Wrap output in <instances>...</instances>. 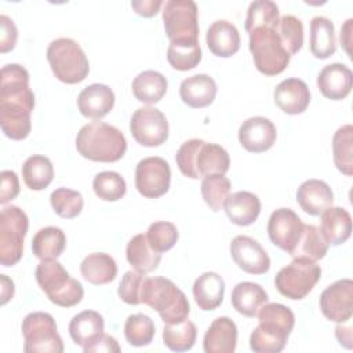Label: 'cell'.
<instances>
[{"label": "cell", "mask_w": 353, "mask_h": 353, "mask_svg": "<svg viewBox=\"0 0 353 353\" xmlns=\"http://www.w3.org/2000/svg\"><path fill=\"white\" fill-rule=\"evenodd\" d=\"M335 336L343 347L352 349V327L350 325L345 327L342 325V323H338V325L335 327Z\"/></svg>", "instance_id": "53"}, {"label": "cell", "mask_w": 353, "mask_h": 353, "mask_svg": "<svg viewBox=\"0 0 353 353\" xmlns=\"http://www.w3.org/2000/svg\"><path fill=\"white\" fill-rule=\"evenodd\" d=\"M296 201L306 214L319 216L327 208L332 207L334 193L327 182L321 179H307L298 188Z\"/></svg>", "instance_id": "22"}, {"label": "cell", "mask_w": 353, "mask_h": 353, "mask_svg": "<svg viewBox=\"0 0 353 353\" xmlns=\"http://www.w3.org/2000/svg\"><path fill=\"white\" fill-rule=\"evenodd\" d=\"M168 63L181 72L196 68L201 61V48L197 46H174L170 44L167 48Z\"/></svg>", "instance_id": "47"}, {"label": "cell", "mask_w": 353, "mask_h": 353, "mask_svg": "<svg viewBox=\"0 0 353 353\" xmlns=\"http://www.w3.org/2000/svg\"><path fill=\"white\" fill-rule=\"evenodd\" d=\"M134 139L148 148L163 145L168 138V121L161 110L152 106L138 108L130 121Z\"/></svg>", "instance_id": "13"}, {"label": "cell", "mask_w": 353, "mask_h": 353, "mask_svg": "<svg viewBox=\"0 0 353 353\" xmlns=\"http://www.w3.org/2000/svg\"><path fill=\"white\" fill-rule=\"evenodd\" d=\"M163 22L170 44H199V10L193 0H168L163 4Z\"/></svg>", "instance_id": "9"}, {"label": "cell", "mask_w": 353, "mask_h": 353, "mask_svg": "<svg viewBox=\"0 0 353 353\" xmlns=\"http://www.w3.org/2000/svg\"><path fill=\"white\" fill-rule=\"evenodd\" d=\"M18 39V29L14 21L7 15H0V51L8 52L14 50Z\"/></svg>", "instance_id": "49"}, {"label": "cell", "mask_w": 353, "mask_h": 353, "mask_svg": "<svg viewBox=\"0 0 353 353\" xmlns=\"http://www.w3.org/2000/svg\"><path fill=\"white\" fill-rule=\"evenodd\" d=\"M321 215L320 232L328 245L343 244L352 233V216L342 207H330Z\"/></svg>", "instance_id": "27"}, {"label": "cell", "mask_w": 353, "mask_h": 353, "mask_svg": "<svg viewBox=\"0 0 353 353\" xmlns=\"http://www.w3.org/2000/svg\"><path fill=\"white\" fill-rule=\"evenodd\" d=\"M167 79L156 70H143L132 80L134 97L148 105L157 103L167 92Z\"/></svg>", "instance_id": "34"}, {"label": "cell", "mask_w": 353, "mask_h": 353, "mask_svg": "<svg viewBox=\"0 0 353 353\" xmlns=\"http://www.w3.org/2000/svg\"><path fill=\"white\" fill-rule=\"evenodd\" d=\"M1 185H0V203L6 204L15 199L19 193V181L17 174L12 170H4L0 174Z\"/></svg>", "instance_id": "50"}, {"label": "cell", "mask_w": 353, "mask_h": 353, "mask_svg": "<svg viewBox=\"0 0 353 353\" xmlns=\"http://www.w3.org/2000/svg\"><path fill=\"white\" fill-rule=\"evenodd\" d=\"M175 161L179 171L192 179L212 174L225 175L230 165L229 153L221 145L208 143L199 138L183 142L175 154Z\"/></svg>", "instance_id": "3"}, {"label": "cell", "mask_w": 353, "mask_h": 353, "mask_svg": "<svg viewBox=\"0 0 353 353\" xmlns=\"http://www.w3.org/2000/svg\"><path fill=\"white\" fill-rule=\"evenodd\" d=\"M25 339L23 350L28 353H62L63 342L57 330V323L50 313L33 312L22 321Z\"/></svg>", "instance_id": "12"}, {"label": "cell", "mask_w": 353, "mask_h": 353, "mask_svg": "<svg viewBox=\"0 0 353 353\" xmlns=\"http://www.w3.org/2000/svg\"><path fill=\"white\" fill-rule=\"evenodd\" d=\"M248 47L256 69L265 76L284 72L290 63V54L281 43L276 26H258L248 32Z\"/></svg>", "instance_id": "7"}, {"label": "cell", "mask_w": 353, "mask_h": 353, "mask_svg": "<svg viewBox=\"0 0 353 353\" xmlns=\"http://www.w3.org/2000/svg\"><path fill=\"white\" fill-rule=\"evenodd\" d=\"M164 3L161 0H135L131 1V7L141 17H153L159 12Z\"/></svg>", "instance_id": "52"}, {"label": "cell", "mask_w": 353, "mask_h": 353, "mask_svg": "<svg viewBox=\"0 0 353 353\" xmlns=\"http://www.w3.org/2000/svg\"><path fill=\"white\" fill-rule=\"evenodd\" d=\"M83 350L85 353H101V352H116L119 353L121 349L117 343V341L110 336V335H106V334H102L99 338H97L92 343L87 345L85 347H83Z\"/></svg>", "instance_id": "51"}, {"label": "cell", "mask_w": 353, "mask_h": 353, "mask_svg": "<svg viewBox=\"0 0 353 353\" xmlns=\"http://www.w3.org/2000/svg\"><path fill=\"white\" fill-rule=\"evenodd\" d=\"M0 280H1V305H6L14 296L15 287H14V281L10 280L6 274H1Z\"/></svg>", "instance_id": "55"}, {"label": "cell", "mask_w": 353, "mask_h": 353, "mask_svg": "<svg viewBox=\"0 0 353 353\" xmlns=\"http://www.w3.org/2000/svg\"><path fill=\"white\" fill-rule=\"evenodd\" d=\"M94 193L103 201H117L125 192L127 185L124 178L116 171H102L94 176Z\"/></svg>", "instance_id": "41"}, {"label": "cell", "mask_w": 353, "mask_h": 353, "mask_svg": "<svg viewBox=\"0 0 353 353\" xmlns=\"http://www.w3.org/2000/svg\"><path fill=\"white\" fill-rule=\"evenodd\" d=\"M29 219L23 210L7 205L0 212V263L6 268L19 262L23 254V239Z\"/></svg>", "instance_id": "10"}, {"label": "cell", "mask_w": 353, "mask_h": 353, "mask_svg": "<svg viewBox=\"0 0 353 353\" xmlns=\"http://www.w3.org/2000/svg\"><path fill=\"white\" fill-rule=\"evenodd\" d=\"M179 233L176 226L167 221L153 222L149 225L146 230V239L150 247L159 254H163L171 250L175 245Z\"/></svg>", "instance_id": "46"}, {"label": "cell", "mask_w": 353, "mask_h": 353, "mask_svg": "<svg viewBox=\"0 0 353 353\" xmlns=\"http://www.w3.org/2000/svg\"><path fill=\"white\" fill-rule=\"evenodd\" d=\"M154 332H156V328H154L153 320L143 313L131 314L125 320L124 335L127 342L131 346H135V347L148 346L153 341Z\"/></svg>", "instance_id": "40"}, {"label": "cell", "mask_w": 353, "mask_h": 353, "mask_svg": "<svg viewBox=\"0 0 353 353\" xmlns=\"http://www.w3.org/2000/svg\"><path fill=\"white\" fill-rule=\"evenodd\" d=\"M279 7L270 0H256L248 6L245 17L247 33L258 26H276L279 23Z\"/></svg>", "instance_id": "44"}, {"label": "cell", "mask_w": 353, "mask_h": 353, "mask_svg": "<svg viewBox=\"0 0 353 353\" xmlns=\"http://www.w3.org/2000/svg\"><path fill=\"white\" fill-rule=\"evenodd\" d=\"M81 276L91 284L102 285L113 281L117 274V265L113 256L106 252H92L80 263Z\"/></svg>", "instance_id": "32"}, {"label": "cell", "mask_w": 353, "mask_h": 353, "mask_svg": "<svg viewBox=\"0 0 353 353\" xmlns=\"http://www.w3.org/2000/svg\"><path fill=\"white\" fill-rule=\"evenodd\" d=\"M34 276L47 298L61 307H72L80 303L84 296L81 283L70 277L57 259L41 261L36 268Z\"/></svg>", "instance_id": "6"}, {"label": "cell", "mask_w": 353, "mask_h": 353, "mask_svg": "<svg viewBox=\"0 0 353 353\" xmlns=\"http://www.w3.org/2000/svg\"><path fill=\"white\" fill-rule=\"evenodd\" d=\"M171 183L170 164L159 156L142 159L135 168V188L146 199L164 196Z\"/></svg>", "instance_id": "14"}, {"label": "cell", "mask_w": 353, "mask_h": 353, "mask_svg": "<svg viewBox=\"0 0 353 353\" xmlns=\"http://www.w3.org/2000/svg\"><path fill=\"white\" fill-rule=\"evenodd\" d=\"M230 181L221 174L207 175L201 181V196L205 204L214 211L218 212L229 196L230 192Z\"/></svg>", "instance_id": "42"}, {"label": "cell", "mask_w": 353, "mask_h": 353, "mask_svg": "<svg viewBox=\"0 0 353 353\" xmlns=\"http://www.w3.org/2000/svg\"><path fill=\"white\" fill-rule=\"evenodd\" d=\"M223 208L232 223L239 226H248L254 223L259 216L261 200L251 192L239 190L226 197Z\"/></svg>", "instance_id": "26"}, {"label": "cell", "mask_w": 353, "mask_h": 353, "mask_svg": "<svg viewBox=\"0 0 353 353\" xmlns=\"http://www.w3.org/2000/svg\"><path fill=\"white\" fill-rule=\"evenodd\" d=\"M327 251L328 243L323 237L320 229L314 225H303L301 239L290 255L292 258H307L317 262L325 256Z\"/></svg>", "instance_id": "38"}, {"label": "cell", "mask_w": 353, "mask_h": 353, "mask_svg": "<svg viewBox=\"0 0 353 353\" xmlns=\"http://www.w3.org/2000/svg\"><path fill=\"white\" fill-rule=\"evenodd\" d=\"M303 222L291 208L274 210L268 221V234L270 241L288 255L294 251L303 230Z\"/></svg>", "instance_id": "16"}, {"label": "cell", "mask_w": 353, "mask_h": 353, "mask_svg": "<svg viewBox=\"0 0 353 353\" xmlns=\"http://www.w3.org/2000/svg\"><path fill=\"white\" fill-rule=\"evenodd\" d=\"M50 203L55 214L66 219H72L80 215L84 205L81 193L69 188L55 189L50 196Z\"/></svg>", "instance_id": "43"}, {"label": "cell", "mask_w": 353, "mask_h": 353, "mask_svg": "<svg viewBox=\"0 0 353 353\" xmlns=\"http://www.w3.org/2000/svg\"><path fill=\"white\" fill-rule=\"evenodd\" d=\"M353 85V73L343 63H330L324 66L317 76V87L320 92L332 101L346 98Z\"/></svg>", "instance_id": "20"}, {"label": "cell", "mask_w": 353, "mask_h": 353, "mask_svg": "<svg viewBox=\"0 0 353 353\" xmlns=\"http://www.w3.org/2000/svg\"><path fill=\"white\" fill-rule=\"evenodd\" d=\"M225 295V281L222 276L215 272H204L193 284V296L201 310L216 309Z\"/></svg>", "instance_id": "28"}, {"label": "cell", "mask_w": 353, "mask_h": 353, "mask_svg": "<svg viewBox=\"0 0 353 353\" xmlns=\"http://www.w3.org/2000/svg\"><path fill=\"white\" fill-rule=\"evenodd\" d=\"M274 103L287 114H301L310 103V91L307 84L298 79L290 77L279 83L273 92Z\"/></svg>", "instance_id": "19"}, {"label": "cell", "mask_w": 353, "mask_h": 353, "mask_svg": "<svg viewBox=\"0 0 353 353\" xmlns=\"http://www.w3.org/2000/svg\"><path fill=\"white\" fill-rule=\"evenodd\" d=\"M237 345V327L229 317H216L203 339L205 353H233Z\"/></svg>", "instance_id": "23"}, {"label": "cell", "mask_w": 353, "mask_h": 353, "mask_svg": "<svg viewBox=\"0 0 353 353\" xmlns=\"http://www.w3.org/2000/svg\"><path fill=\"white\" fill-rule=\"evenodd\" d=\"M216 83L208 74H194L182 80L179 97L190 108L200 109L211 105L216 97Z\"/></svg>", "instance_id": "24"}, {"label": "cell", "mask_w": 353, "mask_h": 353, "mask_svg": "<svg viewBox=\"0 0 353 353\" xmlns=\"http://www.w3.org/2000/svg\"><path fill=\"white\" fill-rule=\"evenodd\" d=\"M141 299L142 303L156 310L165 324L181 323L188 319L190 312L185 292L165 277L146 276Z\"/></svg>", "instance_id": "5"}, {"label": "cell", "mask_w": 353, "mask_h": 353, "mask_svg": "<svg viewBox=\"0 0 353 353\" xmlns=\"http://www.w3.org/2000/svg\"><path fill=\"white\" fill-rule=\"evenodd\" d=\"M125 256L128 263L134 268V270L139 273H150L154 269H157L160 261H161V254L156 252L148 239L146 234L139 233L134 236L125 248Z\"/></svg>", "instance_id": "33"}, {"label": "cell", "mask_w": 353, "mask_h": 353, "mask_svg": "<svg viewBox=\"0 0 353 353\" xmlns=\"http://www.w3.org/2000/svg\"><path fill=\"white\" fill-rule=\"evenodd\" d=\"M205 41L207 47L214 55L229 58L240 48V33L232 22L218 19L210 25L205 34Z\"/></svg>", "instance_id": "25"}, {"label": "cell", "mask_w": 353, "mask_h": 353, "mask_svg": "<svg viewBox=\"0 0 353 353\" xmlns=\"http://www.w3.org/2000/svg\"><path fill=\"white\" fill-rule=\"evenodd\" d=\"M47 61L54 76L66 84L83 81L90 72L85 52L80 44L70 37L52 40L47 47Z\"/></svg>", "instance_id": "8"}, {"label": "cell", "mask_w": 353, "mask_h": 353, "mask_svg": "<svg viewBox=\"0 0 353 353\" xmlns=\"http://www.w3.org/2000/svg\"><path fill=\"white\" fill-rule=\"evenodd\" d=\"M145 277L146 276L143 273H139L137 270L125 272L117 288V295L120 296V299L128 305H141Z\"/></svg>", "instance_id": "48"}, {"label": "cell", "mask_w": 353, "mask_h": 353, "mask_svg": "<svg viewBox=\"0 0 353 353\" xmlns=\"http://www.w3.org/2000/svg\"><path fill=\"white\" fill-rule=\"evenodd\" d=\"M319 305L324 317L334 323H346L353 314V281L336 280L320 295Z\"/></svg>", "instance_id": "15"}, {"label": "cell", "mask_w": 353, "mask_h": 353, "mask_svg": "<svg viewBox=\"0 0 353 353\" xmlns=\"http://www.w3.org/2000/svg\"><path fill=\"white\" fill-rule=\"evenodd\" d=\"M22 176L29 189H46L54 179V167L51 160L43 154L29 156L22 165Z\"/></svg>", "instance_id": "36"}, {"label": "cell", "mask_w": 353, "mask_h": 353, "mask_svg": "<svg viewBox=\"0 0 353 353\" xmlns=\"http://www.w3.org/2000/svg\"><path fill=\"white\" fill-rule=\"evenodd\" d=\"M230 302L240 314L245 317H255L259 309L268 302V294L256 283L241 281L234 285Z\"/></svg>", "instance_id": "30"}, {"label": "cell", "mask_w": 353, "mask_h": 353, "mask_svg": "<svg viewBox=\"0 0 353 353\" xmlns=\"http://www.w3.org/2000/svg\"><path fill=\"white\" fill-rule=\"evenodd\" d=\"M276 125L263 116H254L243 121L239 128V141L241 146L252 153L269 150L276 142Z\"/></svg>", "instance_id": "18"}, {"label": "cell", "mask_w": 353, "mask_h": 353, "mask_svg": "<svg viewBox=\"0 0 353 353\" xmlns=\"http://www.w3.org/2000/svg\"><path fill=\"white\" fill-rule=\"evenodd\" d=\"M310 51L319 59H325L336 51L335 26L327 17H313L310 19Z\"/></svg>", "instance_id": "31"}, {"label": "cell", "mask_w": 353, "mask_h": 353, "mask_svg": "<svg viewBox=\"0 0 353 353\" xmlns=\"http://www.w3.org/2000/svg\"><path fill=\"white\" fill-rule=\"evenodd\" d=\"M66 247V236L61 228H41L32 240V251L40 261L57 259Z\"/></svg>", "instance_id": "35"}, {"label": "cell", "mask_w": 353, "mask_h": 353, "mask_svg": "<svg viewBox=\"0 0 353 353\" xmlns=\"http://www.w3.org/2000/svg\"><path fill=\"white\" fill-rule=\"evenodd\" d=\"M114 92L106 84H91L87 85L77 97L79 112L92 120L105 117L114 106Z\"/></svg>", "instance_id": "21"}, {"label": "cell", "mask_w": 353, "mask_h": 353, "mask_svg": "<svg viewBox=\"0 0 353 353\" xmlns=\"http://www.w3.org/2000/svg\"><path fill=\"white\" fill-rule=\"evenodd\" d=\"M352 23H353V19L349 18L342 29H341V36H339V40H341V44L343 47V50L346 51V54L350 57V46H352Z\"/></svg>", "instance_id": "54"}, {"label": "cell", "mask_w": 353, "mask_h": 353, "mask_svg": "<svg viewBox=\"0 0 353 353\" xmlns=\"http://www.w3.org/2000/svg\"><path fill=\"white\" fill-rule=\"evenodd\" d=\"M229 250L234 263L245 273L263 274L270 268L269 255L263 247L250 236H236Z\"/></svg>", "instance_id": "17"}, {"label": "cell", "mask_w": 353, "mask_h": 353, "mask_svg": "<svg viewBox=\"0 0 353 353\" xmlns=\"http://www.w3.org/2000/svg\"><path fill=\"white\" fill-rule=\"evenodd\" d=\"M258 327L251 332L250 347L255 353H279L295 325V316L288 306L265 303L258 312Z\"/></svg>", "instance_id": "2"}, {"label": "cell", "mask_w": 353, "mask_h": 353, "mask_svg": "<svg viewBox=\"0 0 353 353\" xmlns=\"http://www.w3.org/2000/svg\"><path fill=\"white\" fill-rule=\"evenodd\" d=\"M77 152L88 160L113 163L120 160L127 150L123 132L103 121H92L80 128L76 135Z\"/></svg>", "instance_id": "4"}, {"label": "cell", "mask_w": 353, "mask_h": 353, "mask_svg": "<svg viewBox=\"0 0 353 353\" xmlns=\"http://www.w3.org/2000/svg\"><path fill=\"white\" fill-rule=\"evenodd\" d=\"M34 108V94L29 87L28 70L10 63L0 72V125L6 137L21 141L32 128L30 114Z\"/></svg>", "instance_id": "1"}, {"label": "cell", "mask_w": 353, "mask_h": 353, "mask_svg": "<svg viewBox=\"0 0 353 353\" xmlns=\"http://www.w3.org/2000/svg\"><path fill=\"white\" fill-rule=\"evenodd\" d=\"M103 330L105 320L95 310H83L69 323V335L72 341L81 347H85L99 338L103 334Z\"/></svg>", "instance_id": "29"}, {"label": "cell", "mask_w": 353, "mask_h": 353, "mask_svg": "<svg viewBox=\"0 0 353 353\" xmlns=\"http://www.w3.org/2000/svg\"><path fill=\"white\" fill-rule=\"evenodd\" d=\"M277 33L290 57L295 55L303 44V23L295 15H283L277 23Z\"/></svg>", "instance_id": "45"}, {"label": "cell", "mask_w": 353, "mask_h": 353, "mask_svg": "<svg viewBox=\"0 0 353 353\" xmlns=\"http://www.w3.org/2000/svg\"><path fill=\"white\" fill-rule=\"evenodd\" d=\"M197 338V328L194 323L185 319L181 323L165 324L163 330L164 345L174 352L190 350Z\"/></svg>", "instance_id": "39"}, {"label": "cell", "mask_w": 353, "mask_h": 353, "mask_svg": "<svg viewBox=\"0 0 353 353\" xmlns=\"http://www.w3.org/2000/svg\"><path fill=\"white\" fill-rule=\"evenodd\" d=\"M332 156L336 168L346 176L353 174V127L345 124L332 137Z\"/></svg>", "instance_id": "37"}, {"label": "cell", "mask_w": 353, "mask_h": 353, "mask_svg": "<svg viewBox=\"0 0 353 353\" xmlns=\"http://www.w3.org/2000/svg\"><path fill=\"white\" fill-rule=\"evenodd\" d=\"M321 276V268L316 261L307 258H294L291 263L281 268L274 284L277 291L290 299H303L317 284Z\"/></svg>", "instance_id": "11"}]
</instances>
